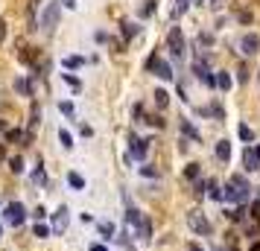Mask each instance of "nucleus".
<instances>
[{
	"label": "nucleus",
	"instance_id": "1",
	"mask_svg": "<svg viewBox=\"0 0 260 251\" xmlns=\"http://www.w3.org/2000/svg\"><path fill=\"white\" fill-rule=\"evenodd\" d=\"M249 181L240 175V173H234L231 178H228V187H225V193H222V199L225 202H231V205H243L246 199H249Z\"/></svg>",
	"mask_w": 260,
	"mask_h": 251
},
{
	"label": "nucleus",
	"instance_id": "2",
	"mask_svg": "<svg viewBox=\"0 0 260 251\" xmlns=\"http://www.w3.org/2000/svg\"><path fill=\"white\" fill-rule=\"evenodd\" d=\"M59 18H61V3L59 0H53V3H44V9H41V18H38V29H44L47 35L59 26Z\"/></svg>",
	"mask_w": 260,
	"mask_h": 251
},
{
	"label": "nucleus",
	"instance_id": "3",
	"mask_svg": "<svg viewBox=\"0 0 260 251\" xmlns=\"http://www.w3.org/2000/svg\"><path fill=\"white\" fill-rule=\"evenodd\" d=\"M167 50H170L176 58H184V32H181V26H170V35H167Z\"/></svg>",
	"mask_w": 260,
	"mask_h": 251
},
{
	"label": "nucleus",
	"instance_id": "4",
	"mask_svg": "<svg viewBox=\"0 0 260 251\" xmlns=\"http://www.w3.org/2000/svg\"><path fill=\"white\" fill-rule=\"evenodd\" d=\"M146 70H152L158 79H164V82H170L176 73H173V67H170V61H164V58H158V56H149L146 58Z\"/></svg>",
	"mask_w": 260,
	"mask_h": 251
},
{
	"label": "nucleus",
	"instance_id": "5",
	"mask_svg": "<svg viewBox=\"0 0 260 251\" xmlns=\"http://www.w3.org/2000/svg\"><path fill=\"white\" fill-rule=\"evenodd\" d=\"M187 225H190V231H196V234H202V237L211 234V222H208V216H205L202 211H190V213H187Z\"/></svg>",
	"mask_w": 260,
	"mask_h": 251
},
{
	"label": "nucleus",
	"instance_id": "6",
	"mask_svg": "<svg viewBox=\"0 0 260 251\" xmlns=\"http://www.w3.org/2000/svg\"><path fill=\"white\" fill-rule=\"evenodd\" d=\"M146 143H149V140H143V137L132 135V137H129V155H132V158H138V161H143V158H146V149H149Z\"/></svg>",
	"mask_w": 260,
	"mask_h": 251
},
{
	"label": "nucleus",
	"instance_id": "7",
	"mask_svg": "<svg viewBox=\"0 0 260 251\" xmlns=\"http://www.w3.org/2000/svg\"><path fill=\"white\" fill-rule=\"evenodd\" d=\"M67 222H70V211L61 205V208L53 213V234H64V231H67Z\"/></svg>",
	"mask_w": 260,
	"mask_h": 251
},
{
	"label": "nucleus",
	"instance_id": "8",
	"mask_svg": "<svg viewBox=\"0 0 260 251\" xmlns=\"http://www.w3.org/2000/svg\"><path fill=\"white\" fill-rule=\"evenodd\" d=\"M23 216H26V208H23L20 202H9V205H6V219H9L12 225H20Z\"/></svg>",
	"mask_w": 260,
	"mask_h": 251
},
{
	"label": "nucleus",
	"instance_id": "9",
	"mask_svg": "<svg viewBox=\"0 0 260 251\" xmlns=\"http://www.w3.org/2000/svg\"><path fill=\"white\" fill-rule=\"evenodd\" d=\"M240 50H243L246 56H255V53L260 50V35L258 32H246L243 41H240Z\"/></svg>",
	"mask_w": 260,
	"mask_h": 251
},
{
	"label": "nucleus",
	"instance_id": "10",
	"mask_svg": "<svg viewBox=\"0 0 260 251\" xmlns=\"http://www.w3.org/2000/svg\"><path fill=\"white\" fill-rule=\"evenodd\" d=\"M243 164H246V170H249V173H258V170H260V146L243 152Z\"/></svg>",
	"mask_w": 260,
	"mask_h": 251
},
{
	"label": "nucleus",
	"instance_id": "11",
	"mask_svg": "<svg viewBox=\"0 0 260 251\" xmlns=\"http://www.w3.org/2000/svg\"><path fill=\"white\" fill-rule=\"evenodd\" d=\"M6 140H9V143H18V140H20V146H26V143L32 140V135L23 132V129H12V132H6Z\"/></svg>",
	"mask_w": 260,
	"mask_h": 251
},
{
	"label": "nucleus",
	"instance_id": "12",
	"mask_svg": "<svg viewBox=\"0 0 260 251\" xmlns=\"http://www.w3.org/2000/svg\"><path fill=\"white\" fill-rule=\"evenodd\" d=\"M231 155H234L231 140H220V143H217V158H220L222 164H228V161H231Z\"/></svg>",
	"mask_w": 260,
	"mask_h": 251
},
{
	"label": "nucleus",
	"instance_id": "13",
	"mask_svg": "<svg viewBox=\"0 0 260 251\" xmlns=\"http://www.w3.org/2000/svg\"><path fill=\"white\" fill-rule=\"evenodd\" d=\"M140 219H143V213H140V211L129 202V205H126V222H129L132 228H138V225H140Z\"/></svg>",
	"mask_w": 260,
	"mask_h": 251
},
{
	"label": "nucleus",
	"instance_id": "14",
	"mask_svg": "<svg viewBox=\"0 0 260 251\" xmlns=\"http://www.w3.org/2000/svg\"><path fill=\"white\" fill-rule=\"evenodd\" d=\"M138 237H140L143 243H152V222H149V216L140 219V225H138Z\"/></svg>",
	"mask_w": 260,
	"mask_h": 251
},
{
	"label": "nucleus",
	"instance_id": "15",
	"mask_svg": "<svg viewBox=\"0 0 260 251\" xmlns=\"http://www.w3.org/2000/svg\"><path fill=\"white\" fill-rule=\"evenodd\" d=\"M120 26H123V44H126V41H132V38L140 32V26H138V23H132V20H123Z\"/></svg>",
	"mask_w": 260,
	"mask_h": 251
},
{
	"label": "nucleus",
	"instance_id": "16",
	"mask_svg": "<svg viewBox=\"0 0 260 251\" xmlns=\"http://www.w3.org/2000/svg\"><path fill=\"white\" fill-rule=\"evenodd\" d=\"M79 67H85V58L82 56H67L64 58V70H79Z\"/></svg>",
	"mask_w": 260,
	"mask_h": 251
},
{
	"label": "nucleus",
	"instance_id": "17",
	"mask_svg": "<svg viewBox=\"0 0 260 251\" xmlns=\"http://www.w3.org/2000/svg\"><path fill=\"white\" fill-rule=\"evenodd\" d=\"M181 135H187V137H190V140H196V143L202 140V137H199V132L193 129V123H190V120H181Z\"/></svg>",
	"mask_w": 260,
	"mask_h": 251
},
{
	"label": "nucleus",
	"instance_id": "18",
	"mask_svg": "<svg viewBox=\"0 0 260 251\" xmlns=\"http://www.w3.org/2000/svg\"><path fill=\"white\" fill-rule=\"evenodd\" d=\"M38 3H41V0H29V6H26V15H29V29H38V20H35Z\"/></svg>",
	"mask_w": 260,
	"mask_h": 251
},
{
	"label": "nucleus",
	"instance_id": "19",
	"mask_svg": "<svg viewBox=\"0 0 260 251\" xmlns=\"http://www.w3.org/2000/svg\"><path fill=\"white\" fill-rule=\"evenodd\" d=\"M67 184H70L73 190H85V178H82L79 173H67Z\"/></svg>",
	"mask_w": 260,
	"mask_h": 251
},
{
	"label": "nucleus",
	"instance_id": "20",
	"mask_svg": "<svg viewBox=\"0 0 260 251\" xmlns=\"http://www.w3.org/2000/svg\"><path fill=\"white\" fill-rule=\"evenodd\" d=\"M225 216H228L231 222H243V216H246V208H243V205H237V208L225 211Z\"/></svg>",
	"mask_w": 260,
	"mask_h": 251
},
{
	"label": "nucleus",
	"instance_id": "21",
	"mask_svg": "<svg viewBox=\"0 0 260 251\" xmlns=\"http://www.w3.org/2000/svg\"><path fill=\"white\" fill-rule=\"evenodd\" d=\"M15 91H18V94L32 97V82H29V79H18V82H15Z\"/></svg>",
	"mask_w": 260,
	"mask_h": 251
},
{
	"label": "nucleus",
	"instance_id": "22",
	"mask_svg": "<svg viewBox=\"0 0 260 251\" xmlns=\"http://www.w3.org/2000/svg\"><path fill=\"white\" fill-rule=\"evenodd\" d=\"M205 111H208V114H211L214 120H225V111H222V105H220V102H211V105H208Z\"/></svg>",
	"mask_w": 260,
	"mask_h": 251
},
{
	"label": "nucleus",
	"instance_id": "23",
	"mask_svg": "<svg viewBox=\"0 0 260 251\" xmlns=\"http://www.w3.org/2000/svg\"><path fill=\"white\" fill-rule=\"evenodd\" d=\"M237 135H240V140H246V143H252V140H255V132H252L246 123H240V126H237Z\"/></svg>",
	"mask_w": 260,
	"mask_h": 251
},
{
	"label": "nucleus",
	"instance_id": "24",
	"mask_svg": "<svg viewBox=\"0 0 260 251\" xmlns=\"http://www.w3.org/2000/svg\"><path fill=\"white\" fill-rule=\"evenodd\" d=\"M193 3H196V0H176V12H173V18H181Z\"/></svg>",
	"mask_w": 260,
	"mask_h": 251
},
{
	"label": "nucleus",
	"instance_id": "25",
	"mask_svg": "<svg viewBox=\"0 0 260 251\" xmlns=\"http://www.w3.org/2000/svg\"><path fill=\"white\" fill-rule=\"evenodd\" d=\"M167 102H170V94H167L164 88H158V91H155V105H158V108H167Z\"/></svg>",
	"mask_w": 260,
	"mask_h": 251
},
{
	"label": "nucleus",
	"instance_id": "26",
	"mask_svg": "<svg viewBox=\"0 0 260 251\" xmlns=\"http://www.w3.org/2000/svg\"><path fill=\"white\" fill-rule=\"evenodd\" d=\"M59 140H61L64 149H73V135H70L67 129H59Z\"/></svg>",
	"mask_w": 260,
	"mask_h": 251
},
{
	"label": "nucleus",
	"instance_id": "27",
	"mask_svg": "<svg viewBox=\"0 0 260 251\" xmlns=\"http://www.w3.org/2000/svg\"><path fill=\"white\" fill-rule=\"evenodd\" d=\"M217 88L220 91H228L231 88V76L228 73H217Z\"/></svg>",
	"mask_w": 260,
	"mask_h": 251
},
{
	"label": "nucleus",
	"instance_id": "28",
	"mask_svg": "<svg viewBox=\"0 0 260 251\" xmlns=\"http://www.w3.org/2000/svg\"><path fill=\"white\" fill-rule=\"evenodd\" d=\"M184 178L199 181V164H187V167H184Z\"/></svg>",
	"mask_w": 260,
	"mask_h": 251
},
{
	"label": "nucleus",
	"instance_id": "29",
	"mask_svg": "<svg viewBox=\"0 0 260 251\" xmlns=\"http://www.w3.org/2000/svg\"><path fill=\"white\" fill-rule=\"evenodd\" d=\"M208 196H211V199H217V202H220V199H222V190H220V184H217V181H214V178H211V181H208Z\"/></svg>",
	"mask_w": 260,
	"mask_h": 251
},
{
	"label": "nucleus",
	"instance_id": "30",
	"mask_svg": "<svg viewBox=\"0 0 260 251\" xmlns=\"http://www.w3.org/2000/svg\"><path fill=\"white\" fill-rule=\"evenodd\" d=\"M100 234H102V240H114V225L111 222H100Z\"/></svg>",
	"mask_w": 260,
	"mask_h": 251
},
{
	"label": "nucleus",
	"instance_id": "31",
	"mask_svg": "<svg viewBox=\"0 0 260 251\" xmlns=\"http://www.w3.org/2000/svg\"><path fill=\"white\" fill-rule=\"evenodd\" d=\"M50 231H53V228H47L44 222H38V225L32 228V234H35V237H41V240H47V237H50Z\"/></svg>",
	"mask_w": 260,
	"mask_h": 251
},
{
	"label": "nucleus",
	"instance_id": "32",
	"mask_svg": "<svg viewBox=\"0 0 260 251\" xmlns=\"http://www.w3.org/2000/svg\"><path fill=\"white\" fill-rule=\"evenodd\" d=\"M18 58H20L23 64H29V61H32V53H29V47H20V44H18Z\"/></svg>",
	"mask_w": 260,
	"mask_h": 251
},
{
	"label": "nucleus",
	"instance_id": "33",
	"mask_svg": "<svg viewBox=\"0 0 260 251\" xmlns=\"http://www.w3.org/2000/svg\"><path fill=\"white\" fill-rule=\"evenodd\" d=\"M61 79H64V82H67V85H70L73 91H79V88H82V82H79V79H76L73 73H61Z\"/></svg>",
	"mask_w": 260,
	"mask_h": 251
},
{
	"label": "nucleus",
	"instance_id": "34",
	"mask_svg": "<svg viewBox=\"0 0 260 251\" xmlns=\"http://www.w3.org/2000/svg\"><path fill=\"white\" fill-rule=\"evenodd\" d=\"M32 181H35V184H47V173H44V164H41V167L32 173Z\"/></svg>",
	"mask_w": 260,
	"mask_h": 251
},
{
	"label": "nucleus",
	"instance_id": "35",
	"mask_svg": "<svg viewBox=\"0 0 260 251\" xmlns=\"http://www.w3.org/2000/svg\"><path fill=\"white\" fill-rule=\"evenodd\" d=\"M9 167L12 173H23V158H9Z\"/></svg>",
	"mask_w": 260,
	"mask_h": 251
},
{
	"label": "nucleus",
	"instance_id": "36",
	"mask_svg": "<svg viewBox=\"0 0 260 251\" xmlns=\"http://www.w3.org/2000/svg\"><path fill=\"white\" fill-rule=\"evenodd\" d=\"M152 12H155V0H146V3H143V9H140V18H149Z\"/></svg>",
	"mask_w": 260,
	"mask_h": 251
},
{
	"label": "nucleus",
	"instance_id": "37",
	"mask_svg": "<svg viewBox=\"0 0 260 251\" xmlns=\"http://www.w3.org/2000/svg\"><path fill=\"white\" fill-rule=\"evenodd\" d=\"M237 82H240V85H246V82H249V67H246V64L237 70Z\"/></svg>",
	"mask_w": 260,
	"mask_h": 251
},
{
	"label": "nucleus",
	"instance_id": "38",
	"mask_svg": "<svg viewBox=\"0 0 260 251\" xmlns=\"http://www.w3.org/2000/svg\"><path fill=\"white\" fill-rule=\"evenodd\" d=\"M59 111L67 114V117H73V102H59Z\"/></svg>",
	"mask_w": 260,
	"mask_h": 251
},
{
	"label": "nucleus",
	"instance_id": "39",
	"mask_svg": "<svg viewBox=\"0 0 260 251\" xmlns=\"http://www.w3.org/2000/svg\"><path fill=\"white\" fill-rule=\"evenodd\" d=\"M138 173H140V175H146V178H158V170H152V167H140Z\"/></svg>",
	"mask_w": 260,
	"mask_h": 251
},
{
	"label": "nucleus",
	"instance_id": "40",
	"mask_svg": "<svg viewBox=\"0 0 260 251\" xmlns=\"http://www.w3.org/2000/svg\"><path fill=\"white\" fill-rule=\"evenodd\" d=\"M237 18H240L243 23H252V12H246V9H237Z\"/></svg>",
	"mask_w": 260,
	"mask_h": 251
},
{
	"label": "nucleus",
	"instance_id": "41",
	"mask_svg": "<svg viewBox=\"0 0 260 251\" xmlns=\"http://www.w3.org/2000/svg\"><path fill=\"white\" fill-rule=\"evenodd\" d=\"M29 126H38V102H32V120H29Z\"/></svg>",
	"mask_w": 260,
	"mask_h": 251
},
{
	"label": "nucleus",
	"instance_id": "42",
	"mask_svg": "<svg viewBox=\"0 0 260 251\" xmlns=\"http://www.w3.org/2000/svg\"><path fill=\"white\" fill-rule=\"evenodd\" d=\"M199 41H202V44H208V47H211V44H214V35H208V32H202V35H199Z\"/></svg>",
	"mask_w": 260,
	"mask_h": 251
},
{
	"label": "nucleus",
	"instance_id": "43",
	"mask_svg": "<svg viewBox=\"0 0 260 251\" xmlns=\"http://www.w3.org/2000/svg\"><path fill=\"white\" fill-rule=\"evenodd\" d=\"M149 123H152L155 129H164V120H161V117H149Z\"/></svg>",
	"mask_w": 260,
	"mask_h": 251
},
{
	"label": "nucleus",
	"instance_id": "44",
	"mask_svg": "<svg viewBox=\"0 0 260 251\" xmlns=\"http://www.w3.org/2000/svg\"><path fill=\"white\" fill-rule=\"evenodd\" d=\"M32 216H35V219H38V222H41V219H44V216H47V211H44V208H35V213H32Z\"/></svg>",
	"mask_w": 260,
	"mask_h": 251
},
{
	"label": "nucleus",
	"instance_id": "45",
	"mask_svg": "<svg viewBox=\"0 0 260 251\" xmlns=\"http://www.w3.org/2000/svg\"><path fill=\"white\" fill-rule=\"evenodd\" d=\"M59 3H61V6H64V9H70V12H73V9H76V0H59Z\"/></svg>",
	"mask_w": 260,
	"mask_h": 251
},
{
	"label": "nucleus",
	"instance_id": "46",
	"mask_svg": "<svg viewBox=\"0 0 260 251\" xmlns=\"http://www.w3.org/2000/svg\"><path fill=\"white\" fill-rule=\"evenodd\" d=\"M196 196H205V181H196Z\"/></svg>",
	"mask_w": 260,
	"mask_h": 251
},
{
	"label": "nucleus",
	"instance_id": "47",
	"mask_svg": "<svg viewBox=\"0 0 260 251\" xmlns=\"http://www.w3.org/2000/svg\"><path fill=\"white\" fill-rule=\"evenodd\" d=\"M0 41H6V20L0 18Z\"/></svg>",
	"mask_w": 260,
	"mask_h": 251
},
{
	"label": "nucleus",
	"instance_id": "48",
	"mask_svg": "<svg viewBox=\"0 0 260 251\" xmlns=\"http://www.w3.org/2000/svg\"><path fill=\"white\" fill-rule=\"evenodd\" d=\"M222 3L225 0H211V9H222Z\"/></svg>",
	"mask_w": 260,
	"mask_h": 251
},
{
	"label": "nucleus",
	"instance_id": "49",
	"mask_svg": "<svg viewBox=\"0 0 260 251\" xmlns=\"http://www.w3.org/2000/svg\"><path fill=\"white\" fill-rule=\"evenodd\" d=\"M0 158H6V146L3 143H0Z\"/></svg>",
	"mask_w": 260,
	"mask_h": 251
},
{
	"label": "nucleus",
	"instance_id": "50",
	"mask_svg": "<svg viewBox=\"0 0 260 251\" xmlns=\"http://www.w3.org/2000/svg\"><path fill=\"white\" fill-rule=\"evenodd\" d=\"M3 132H6V123H3V120H0V135H3Z\"/></svg>",
	"mask_w": 260,
	"mask_h": 251
},
{
	"label": "nucleus",
	"instance_id": "51",
	"mask_svg": "<svg viewBox=\"0 0 260 251\" xmlns=\"http://www.w3.org/2000/svg\"><path fill=\"white\" fill-rule=\"evenodd\" d=\"M190 251H202V249H199V246H196V243H193V246H190Z\"/></svg>",
	"mask_w": 260,
	"mask_h": 251
},
{
	"label": "nucleus",
	"instance_id": "52",
	"mask_svg": "<svg viewBox=\"0 0 260 251\" xmlns=\"http://www.w3.org/2000/svg\"><path fill=\"white\" fill-rule=\"evenodd\" d=\"M0 237H3V225H0Z\"/></svg>",
	"mask_w": 260,
	"mask_h": 251
},
{
	"label": "nucleus",
	"instance_id": "53",
	"mask_svg": "<svg viewBox=\"0 0 260 251\" xmlns=\"http://www.w3.org/2000/svg\"><path fill=\"white\" fill-rule=\"evenodd\" d=\"M196 3H205V0H196Z\"/></svg>",
	"mask_w": 260,
	"mask_h": 251
}]
</instances>
